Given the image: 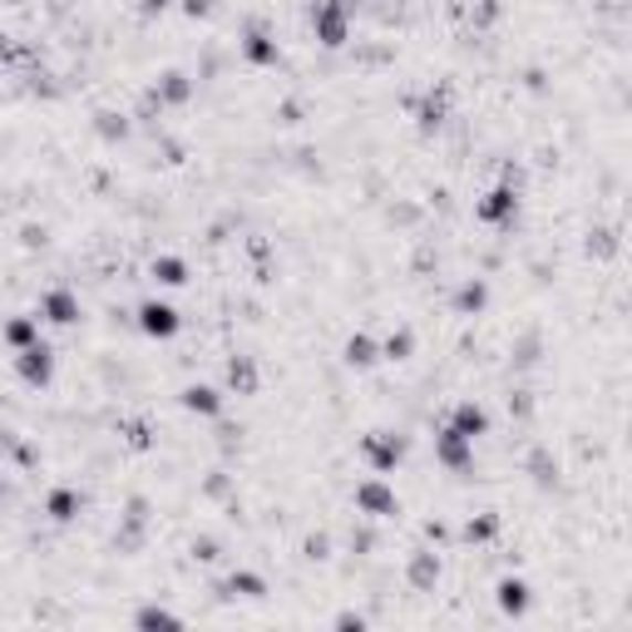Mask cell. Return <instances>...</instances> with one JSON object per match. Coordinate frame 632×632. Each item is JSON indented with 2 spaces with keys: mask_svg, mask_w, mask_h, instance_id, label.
I'll return each instance as SVG.
<instances>
[{
  "mask_svg": "<svg viewBox=\"0 0 632 632\" xmlns=\"http://www.w3.org/2000/svg\"><path fill=\"white\" fill-rule=\"evenodd\" d=\"M173 10H183V15L198 25V20H213L218 15V0H178Z\"/></svg>",
  "mask_w": 632,
  "mask_h": 632,
  "instance_id": "33",
  "label": "cell"
},
{
  "mask_svg": "<svg viewBox=\"0 0 632 632\" xmlns=\"http://www.w3.org/2000/svg\"><path fill=\"white\" fill-rule=\"evenodd\" d=\"M0 341H6V351H25V346L45 341V336H40V316H30V312L6 316V322H0Z\"/></svg>",
  "mask_w": 632,
  "mask_h": 632,
  "instance_id": "24",
  "label": "cell"
},
{
  "mask_svg": "<svg viewBox=\"0 0 632 632\" xmlns=\"http://www.w3.org/2000/svg\"><path fill=\"white\" fill-rule=\"evenodd\" d=\"M519 218H524V188L519 183L494 178V183L474 198V223H480L484 233H514Z\"/></svg>",
  "mask_w": 632,
  "mask_h": 632,
  "instance_id": "2",
  "label": "cell"
},
{
  "mask_svg": "<svg viewBox=\"0 0 632 632\" xmlns=\"http://www.w3.org/2000/svg\"><path fill=\"white\" fill-rule=\"evenodd\" d=\"M10 371H15V381L25 386V391H50L60 376V351L50 341H35L25 346V351H10Z\"/></svg>",
  "mask_w": 632,
  "mask_h": 632,
  "instance_id": "5",
  "label": "cell"
},
{
  "mask_svg": "<svg viewBox=\"0 0 632 632\" xmlns=\"http://www.w3.org/2000/svg\"><path fill=\"white\" fill-rule=\"evenodd\" d=\"M134 129H139V124H134V114H124V109H109V104H104V109H94L89 114V134L94 139L104 144V149H124V144L134 139Z\"/></svg>",
  "mask_w": 632,
  "mask_h": 632,
  "instance_id": "18",
  "label": "cell"
},
{
  "mask_svg": "<svg viewBox=\"0 0 632 632\" xmlns=\"http://www.w3.org/2000/svg\"><path fill=\"white\" fill-rule=\"evenodd\" d=\"M193 558H198V563H218V558H223V544L203 534V539H193Z\"/></svg>",
  "mask_w": 632,
  "mask_h": 632,
  "instance_id": "35",
  "label": "cell"
},
{
  "mask_svg": "<svg viewBox=\"0 0 632 632\" xmlns=\"http://www.w3.org/2000/svg\"><path fill=\"white\" fill-rule=\"evenodd\" d=\"M410 455V435H400V430H371V435H361V460L371 474H396L405 465Z\"/></svg>",
  "mask_w": 632,
  "mask_h": 632,
  "instance_id": "7",
  "label": "cell"
},
{
  "mask_svg": "<svg viewBox=\"0 0 632 632\" xmlns=\"http://www.w3.org/2000/svg\"><path fill=\"white\" fill-rule=\"evenodd\" d=\"M223 391L238 396V400H252L262 391V361H257V356H247V351L228 356V361H223Z\"/></svg>",
  "mask_w": 632,
  "mask_h": 632,
  "instance_id": "14",
  "label": "cell"
},
{
  "mask_svg": "<svg viewBox=\"0 0 632 632\" xmlns=\"http://www.w3.org/2000/svg\"><path fill=\"white\" fill-rule=\"evenodd\" d=\"M35 316L45 326H80L84 302H80V292L70 287V282H50V287L40 292V302H35Z\"/></svg>",
  "mask_w": 632,
  "mask_h": 632,
  "instance_id": "12",
  "label": "cell"
},
{
  "mask_svg": "<svg viewBox=\"0 0 632 632\" xmlns=\"http://www.w3.org/2000/svg\"><path fill=\"white\" fill-rule=\"evenodd\" d=\"M40 514H45L50 524H60V529H65V524H75L80 514H84V489L80 484H50L45 489V499H40Z\"/></svg>",
  "mask_w": 632,
  "mask_h": 632,
  "instance_id": "16",
  "label": "cell"
},
{
  "mask_svg": "<svg viewBox=\"0 0 632 632\" xmlns=\"http://www.w3.org/2000/svg\"><path fill=\"white\" fill-rule=\"evenodd\" d=\"M415 346H420L415 326H410V322H396L391 331L381 336V361H391V366H405V361H415Z\"/></svg>",
  "mask_w": 632,
  "mask_h": 632,
  "instance_id": "25",
  "label": "cell"
},
{
  "mask_svg": "<svg viewBox=\"0 0 632 632\" xmlns=\"http://www.w3.org/2000/svg\"><path fill=\"white\" fill-rule=\"evenodd\" d=\"M154 534V499L149 494H129L119 509V529H114V554H144Z\"/></svg>",
  "mask_w": 632,
  "mask_h": 632,
  "instance_id": "4",
  "label": "cell"
},
{
  "mask_svg": "<svg viewBox=\"0 0 632 632\" xmlns=\"http://www.w3.org/2000/svg\"><path fill=\"white\" fill-rule=\"evenodd\" d=\"M336 628H366V618L361 613H341L336 618Z\"/></svg>",
  "mask_w": 632,
  "mask_h": 632,
  "instance_id": "38",
  "label": "cell"
},
{
  "mask_svg": "<svg viewBox=\"0 0 632 632\" xmlns=\"http://www.w3.org/2000/svg\"><path fill=\"white\" fill-rule=\"evenodd\" d=\"M149 99L158 104L164 114H173V109H188V104L198 99V75H188V70H178V65H168V70H158L154 84H149Z\"/></svg>",
  "mask_w": 632,
  "mask_h": 632,
  "instance_id": "11",
  "label": "cell"
},
{
  "mask_svg": "<svg viewBox=\"0 0 632 632\" xmlns=\"http://www.w3.org/2000/svg\"><path fill=\"white\" fill-rule=\"evenodd\" d=\"M400 109H405V119L415 124L420 139H435V134L450 124V114H455V84H450V80H430L420 94H405Z\"/></svg>",
  "mask_w": 632,
  "mask_h": 632,
  "instance_id": "1",
  "label": "cell"
},
{
  "mask_svg": "<svg viewBox=\"0 0 632 632\" xmlns=\"http://www.w3.org/2000/svg\"><path fill=\"white\" fill-rule=\"evenodd\" d=\"M203 494H208V499H218V504H228V499L238 494V480H233L228 470H213V474L203 480Z\"/></svg>",
  "mask_w": 632,
  "mask_h": 632,
  "instance_id": "29",
  "label": "cell"
},
{
  "mask_svg": "<svg viewBox=\"0 0 632 632\" xmlns=\"http://www.w3.org/2000/svg\"><path fill=\"white\" fill-rule=\"evenodd\" d=\"M307 558H316V563H326V558H331V534H312L307 539Z\"/></svg>",
  "mask_w": 632,
  "mask_h": 632,
  "instance_id": "36",
  "label": "cell"
},
{
  "mask_svg": "<svg viewBox=\"0 0 632 632\" xmlns=\"http://www.w3.org/2000/svg\"><path fill=\"white\" fill-rule=\"evenodd\" d=\"M499 15H504V6H499V0H474V10H470V25H474V30H489V25H499Z\"/></svg>",
  "mask_w": 632,
  "mask_h": 632,
  "instance_id": "31",
  "label": "cell"
},
{
  "mask_svg": "<svg viewBox=\"0 0 632 632\" xmlns=\"http://www.w3.org/2000/svg\"><path fill=\"white\" fill-rule=\"evenodd\" d=\"M341 361L351 366V371H376V366H381V336L351 331V336L341 341Z\"/></svg>",
  "mask_w": 632,
  "mask_h": 632,
  "instance_id": "22",
  "label": "cell"
},
{
  "mask_svg": "<svg viewBox=\"0 0 632 632\" xmlns=\"http://www.w3.org/2000/svg\"><path fill=\"white\" fill-rule=\"evenodd\" d=\"M430 450H435V465L445 470V474L474 470V440L460 435L450 420H435V430H430Z\"/></svg>",
  "mask_w": 632,
  "mask_h": 632,
  "instance_id": "9",
  "label": "cell"
},
{
  "mask_svg": "<svg viewBox=\"0 0 632 632\" xmlns=\"http://www.w3.org/2000/svg\"><path fill=\"white\" fill-rule=\"evenodd\" d=\"M0 499H6V489H0Z\"/></svg>",
  "mask_w": 632,
  "mask_h": 632,
  "instance_id": "40",
  "label": "cell"
},
{
  "mask_svg": "<svg viewBox=\"0 0 632 632\" xmlns=\"http://www.w3.org/2000/svg\"><path fill=\"white\" fill-rule=\"evenodd\" d=\"M129 6H134V15H139L144 25H154V20H164L168 10L178 6V0H129Z\"/></svg>",
  "mask_w": 632,
  "mask_h": 632,
  "instance_id": "32",
  "label": "cell"
},
{
  "mask_svg": "<svg viewBox=\"0 0 632 632\" xmlns=\"http://www.w3.org/2000/svg\"><path fill=\"white\" fill-rule=\"evenodd\" d=\"M489 302H494L489 277H480V272H474V277H460L455 297H450V312L470 322V316H484V312H489Z\"/></svg>",
  "mask_w": 632,
  "mask_h": 632,
  "instance_id": "20",
  "label": "cell"
},
{
  "mask_svg": "<svg viewBox=\"0 0 632 632\" xmlns=\"http://www.w3.org/2000/svg\"><path fill=\"white\" fill-rule=\"evenodd\" d=\"M351 504H356V514H366V519H396L400 514V494L386 474H366V480L351 489Z\"/></svg>",
  "mask_w": 632,
  "mask_h": 632,
  "instance_id": "10",
  "label": "cell"
},
{
  "mask_svg": "<svg viewBox=\"0 0 632 632\" xmlns=\"http://www.w3.org/2000/svg\"><path fill=\"white\" fill-rule=\"evenodd\" d=\"M267 593H272V583H267V573H257V568H233L223 583H213V598H223V603H238V598L262 603Z\"/></svg>",
  "mask_w": 632,
  "mask_h": 632,
  "instance_id": "17",
  "label": "cell"
},
{
  "mask_svg": "<svg viewBox=\"0 0 632 632\" xmlns=\"http://www.w3.org/2000/svg\"><path fill=\"white\" fill-rule=\"evenodd\" d=\"M149 277L158 282V287H188L193 282V267H188V257L183 252H154L149 257Z\"/></svg>",
  "mask_w": 632,
  "mask_h": 632,
  "instance_id": "23",
  "label": "cell"
},
{
  "mask_svg": "<svg viewBox=\"0 0 632 632\" xmlns=\"http://www.w3.org/2000/svg\"><path fill=\"white\" fill-rule=\"evenodd\" d=\"M425 539H430V544H450V539H455V534H450L440 519H425Z\"/></svg>",
  "mask_w": 632,
  "mask_h": 632,
  "instance_id": "37",
  "label": "cell"
},
{
  "mask_svg": "<svg viewBox=\"0 0 632 632\" xmlns=\"http://www.w3.org/2000/svg\"><path fill=\"white\" fill-rule=\"evenodd\" d=\"M499 534H504V519H499V514H489V509L470 514V519L460 524V544H470V549H489Z\"/></svg>",
  "mask_w": 632,
  "mask_h": 632,
  "instance_id": "26",
  "label": "cell"
},
{
  "mask_svg": "<svg viewBox=\"0 0 632 632\" xmlns=\"http://www.w3.org/2000/svg\"><path fill=\"white\" fill-rule=\"evenodd\" d=\"M440 573H445V563H440L435 549H415L405 558V583L410 593H435L440 588Z\"/></svg>",
  "mask_w": 632,
  "mask_h": 632,
  "instance_id": "21",
  "label": "cell"
},
{
  "mask_svg": "<svg viewBox=\"0 0 632 632\" xmlns=\"http://www.w3.org/2000/svg\"><path fill=\"white\" fill-rule=\"evenodd\" d=\"M183 322L188 316L164 297H144L139 307H134V326H139V336H149V341H173V336H183Z\"/></svg>",
  "mask_w": 632,
  "mask_h": 632,
  "instance_id": "8",
  "label": "cell"
},
{
  "mask_svg": "<svg viewBox=\"0 0 632 632\" xmlns=\"http://www.w3.org/2000/svg\"><path fill=\"white\" fill-rule=\"evenodd\" d=\"M504 405H509V415L519 420V425H524V420H534V396H529V391H509V400H504Z\"/></svg>",
  "mask_w": 632,
  "mask_h": 632,
  "instance_id": "34",
  "label": "cell"
},
{
  "mask_svg": "<svg viewBox=\"0 0 632 632\" xmlns=\"http://www.w3.org/2000/svg\"><path fill=\"white\" fill-rule=\"evenodd\" d=\"M524 470H529L539 484H554V455H549V445H534L529 460H524Z\"/></svg>",
  "mask_w": 632,
  "mask_h": 632,
  "instance_id": "30",
  "label": "cell"
},
{
  "mask_svg": "<svg viewBox=\"0 0 632 632\" xmlns=\"http://www.w3.org/2000/svg\"><path fill=\"white\" fill-rule=\"evenodd\" d=\"M0 6H25V0H0Z\"/></svg>",
  "mask_w": 632,
  "mask_h": 632,
  "instance_id": "39",
  "label": "cell"
},
{
  "mask_svg": "<svg viewBox=\"0 0 632 632\" xmlns=\"http://www.w3.org/2000/svg\"><path fill=\"white\" fill-rule=\"evenodd\" d=\"M356 6L361 0H312V40L322 50H346L356 30Z\"/></svg>",
  "mask_w": 632,
  "mask_h": 632,
  "instance_id": "3",
  "label": "cell"
},
{
  "mask_svg": "<svg viewBox=\"0 0 632 632\" xmlns=\"http://www.w3.org/2000/svg\"><path fill=\"white\" fill-rule=\"evenodd\" d=\"M119 440L134 450V455H149L158 445V425L149 415H129V420H119Z\"/></svg>",
  "mask_w": 632,
  "mask_h": 632,
  "instance_id": "27",
  "label": "cell"
},
{
  "mask_svg": "<svg viewBox=\"0 0 632 632\" xmlns=\"http://www.w3.org/2000/svg\"><path fill=\"white\" fill-rule=\"evenodd\" d=\"M494 608H499L504 618H529L534 608V583L519 573H504L499 583H494Z\"/></svg>",
  "mask_w": 632,
  "mask_h": 632,
  "instance_id": "19",
  "label": "cell"
},
{
  "mask_svg": "<svg viewBox=\"0 0 632 632\" xmlns=\"http://www.w3.org/2000/svg\"><path fill=\"white\" fill-rule=\"evenodd\" d=\"M178 410L193 420H223L228 415V391L223 386H208V381H188L178 391Z\"/></svg>",
  "mask_w": 632,
  "mask_h": 632,
  "instance_id": "13",
  "label": "cell"
},
{
  "mask_svg": "<svg viewBox=\"0 0 632 632\" xmlns=\"http://www.w3.org/2000/svg\"><path fill=\"white\" fill-rule=\"evenodd\" d=\"M183 623H188V618L173 613V608H164V603L134 608V628H139V632H154V628H183Z\"/></svg>",
  "mask_w": 632,
  "mask_h": 632,
  "instance_id": "28",
  "label": "cell"
},
{
  "mask_svg": "<svg viewBox=\"0 0 632 632\" xmlns=\"http://www.w3.org/2000/svg\"><path fill=\"white\" fill-rule=\"evenodd\" d=\"M238 55H242V65H247V70H277V65H282V40H277V30H272L267 20L252 15L247 25L238 30Z\"/></svg>",
  "mask_w": 632,
  "mask_h": 632,
  "instance_id": "6",
  "label": "cell"
},
{
  "mask_svg": "<svg viewBox=\"0 0 632 632\" xmlns=\"http://www.w3.org/2000/svg\"><path fill=\"white\" fill-rule=\"evenodd\" d=\"M450 425L460 430V435L465 440H474V445H480L484 435H494V415H489V405H484V400H474V396H460L455 405H450Z\"/></svg>",
  "mask_w": 632,
  "mask_h": 632,
  "instance_id": "15",
  "label": "cell"
}]
</instances>
